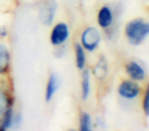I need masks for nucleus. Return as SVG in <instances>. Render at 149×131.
I'll return each mask as SVG.
<instances>
[{
	"mask_svg": "<svg viewBox=\"0 0 149 131\" xmlns=\"http://www.w3.org/2000/svg\"><path fill=\"white\" fill-rule=\"evenodd\" d=\"M90 93V74L89 71H84L82 77V98L87 99Z\"/></svg>",
	"mask_w": 149,
	"mask_h": 131,
	"instance_id": "f8f14e48",
	"label": "nucleus"
},
{
	"mask_svg": "<svg viewBox=\"0 0 149 131\" xmlns=\"http://www.w3.org/2000/svg\"><path fill=\"white\" fill-rule=\"evenodd\" d=\"M55 9L56 4L53 1L46 3L40 11V20H41L42 23L45 24V25H50L52 23V20H53Z\"/></svg>",
	"mask_w": 149,
	"mask_h": 131,
	"instance_id": "423d86ee",
	"label": "nucleus"
},
{
	"mask_svg": "<svg viewBox=\"0 0 149 131\" xmlns=\"http://www.w3.org/2000/svg\"><path fill=\"white\" fill-rule=\"evenodd\" d=\"M112 20H113V15H112V13L109 7H102L100 9L99 13H98V24L100 25V27L108 28L111 25Z\"/></svg>",
	"mask_w": 149,
	"mask_h": 131,
	"instance_id": "0eeeda50",
	"label": "nucleus"
},
{
	"mask_svg": "<svg viewBox=\"0 0 149 131\" xmlns=\"http://www.w3.org/2000/svg\"><path fill=\"white\" fill-rule=\"evenodd\" d=\"M91 129V117L87 113H83L81 117V130L88 131Z\"/></svg>",
	"mask_w": 149,
	"mask_h": 131,
	"instance_id": "4468645a",
	"label": "nucleus"
},
{
	"mask_svg": "<svg viewBox=\"0 0 149 131\" xmlns=\"http://www.w3.org/2000/svg\"><path fill=\"white\" fill-rule=\"evenodd\" d=\"M10 62V55L3 44H0V74L7 71Z\"/></svg>",
	"mask_w": 149,
	"mask_h": 131,
	"instance_id": "1a4fd4ad",
	"label": "nucleus"
},
{
	"mask_svg": "<svg viewBox=\"0 0 149 131\" xmlns=\"http://www.w3.org/2000/svg\"><path fill=\"white\" fill-rule=\"evenodd\" d=\"M68 38V28L65 24L60 23L54 27L51 33V43L53 45H60Z\"/></svg>",
	"mask_w": 149,
	"mask_h": 131,
	"instance_id": "20e7f679",
	"label": "nucleus"
},
{
	"mask_svg": "<svg viewBox=\"0 0 149 131\" xmlns=\"http://www.w3.org/2000/svg\"><path fill=\"white\" fill-rule=\"evenodd\" d=\"M127 73L132 79L137 80V81H142L146 76L144 69L136 62H130L127 64Z\"/></svg>",
	"mask_w": 149,
	"mask_h": 131,
	"instance_id": "39448f33",
	"label": "nucleus"
},
{
	"mask_svg": "<svg viewBox=\"0 0 149 131\" xmlns=\"http://www.w3.org/2000/svg\"><path fill=\"white\" fill-rule=\"evenodd\" d=\"M149 33V25L143 20H134L127 25L126 35L131 44H140Z\"/></svg>",
	"mask_w": 149,
	"mask_h": 131,
	"instance_id": "f257e3e1",
	"label": "nucleus"
},
{
	"mask_svg": "<svg viewBox=\"0 0 149 131\" xmlns=\"http://www.w3.org/2000/svg\"><path fill=\"white\" fill-rule=\"evenodd\" d=\"M83 46L89 51H93L100 42V34L95 28H88L83 32L81 37Z\"/></svg>",
	"mask_w": 149,
	"mask_h": 131,
	"instance_id": "f03ea898",
	"label": "nucleus"
},
{
	"mask_svg": "<svg viewBox=\"0 0 149 131\" xmlns=\"http://www.w3.org/2000/svg\"><path fill=\"white\" fill-rule=\"evenodd\" d=\"M94 75L98 79H103L107 75V64H106L105 60L103 57L100 58L98 64L94 68Z\"/></svg>",
	"mask_w": 149,
	"mask_h": 131,
	"instance_id": "9b49d317",
	"label": "nucleus"
},
{
	"mask_svg": "<svg viewBox=\"0 0 149 131\" xmlns=\"http://www.w3.org/2000/svg\"><path fill=\"white\" fill-rule=\"evenodd\" d=\"M118 93L122 97L127 99H133L140 93V87L133 81H124L118 87Z\"/></svg>",
	"mask_w": 149,
	"mask_h": 131,
	"instance_id": "7ed1b4c3",
	"label": "nucleus"
},
{
	"mask_svg": "<svg viewBox=\"0 0 149 131\" xmlns=\"http://www.w3.org/2000/svg\"><path fill=\"white\" fill-rule=\"evenodd\" d=\"M58 87H59V79H58L56 74H52L48 80L47 89H46V100L47 102H49L53 97L54 93L58 89Z\"/></svg>",
	"mask_w": 149,
	"mask_h": 131,
	"instance_id": "6e6552de",
	"label": "nucleus"
},
{
	"mask_svg": "<svg viewBox=\"0 0 149 131\" xmlns=\"http://www.w3.org/2000/svg\"><path fill=\"white\" fill-rule=\"evenodd\" d=\"M10 102H9V98L7 94L3 91L2 89H0V122L2 121L3 117L7 113V111L10 109Z\"/></svg>",
	"mask_w": 149,
	"mask_h": 131,
	"instance_id": "9d476101",
	"label": "nucleus"
},
{
	"mask_svg": "<svg viewBox=\"0 0 149 131\" xmlns=\"http://www.w3.org/2000/svg\"><path fill=\"white\" fill-rule=\"evenodd\" d=\"M76 49V62H77V66L79 69H84L86 62V54L84 51L83 47L79 44H76L74 46Z\"/></svg>",
	"mask_w": 149,
	"mask_h": 131,
	"instance_id": "ddd939ff",
	"label": "nucleus"
},
{
	"mask_svg": "<svg viewBox=\"0 0 149 131\" xmlns=\"http://www.w3.org/2000/svg\"><path fill=\"white\" fill-rule=\"evenodd\" d=\"M148 100H149V95H148V92L146 93L144 97V111H145V114L148 115L149 113V106H148Z\"/></svg>",
	"mask_w": 149,
	"mask_h": 131,
	"instance_id": "2eb2a0df",
	"label": "nucleus"
}]
</instances>
